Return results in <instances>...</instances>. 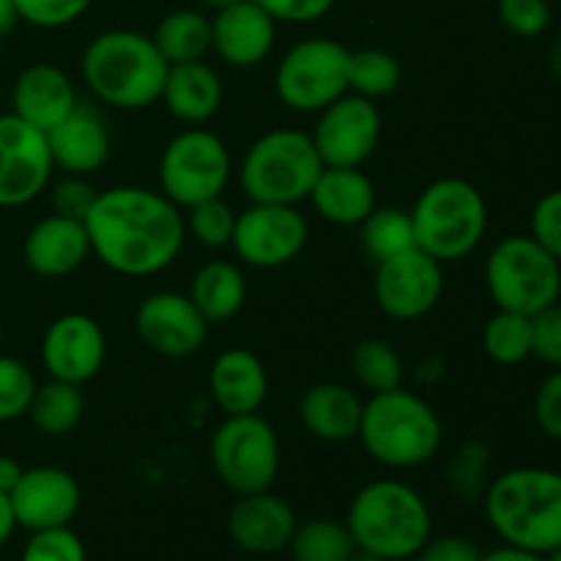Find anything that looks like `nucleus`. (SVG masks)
I'll list each match as a JSON object with an SVG mask.
<instances>
[{"label":"nucleus","instance_id":"f257e3e1","mask_svg":"<svg viewBox=\"0 0 561 561\" xmlns=\"http://www.w3.org/2000/svg\"><path fill=\"white\" fill-rule=\"evenodd\" d=\"M91 252L115 274L151 277L173 266L186 241L184 214L162 192L113 186L85 217Z\"/></svg>","mask_w":561,"mask_h":561},{"label":"nucleus","instance_id":"f03ea898","mask_svg":"<svg viewBox=\"0 0 561 561\" xmlns=\"http://www.w3.org/2000/svg\"><path fill=\"white\" fill-rule=\"evenodd\" d=\"M168 60L151 36L129 27L102 31L88 42L80 75L93 99L115 110H146L162 96Z\"/></svg>","mask_w":561,"mask_h":561},{"label":"nucleus","instance_id":"7ed1b4c3","mask_svg":"<svg viewBox=\"0 0 561 561\" xmlns=\"http://www.w3.org/2000/svg\"><path fill=\"white\" fill-rule=\"evenodd\" d=\"M485 518L504 546L531 553L561 548V471L520 466L488 482Z\"/></svg>","mask_w":561,"mask_h":561},{"label":"nucleus","instance_id":"20e7f679","mask_svg":"<svg viewBox=\"0 0 561 561\" xmlns=\"http://www.w3.org/2000/svg\"><path fill=\"white\" fill-rule=\"evenodd\" d=\"M356 548L387 561L414 559L433 537V513L425 496L409 482H367L351 499L345 515Z\"/></svg>","mask_w":561,"mask_h":561},{"label":"nucleus","instance_id":"39448f33","mask_svg":"<svg viewBox=\"0 0 561 561\" xmlns=\"http://www.w3.org/2000/svg\"><path fill=\"white\" fill-rule=\"evenodd\" d=\"M356 438L376 463L405 471L425 466L442 449L444 425L425 398L398 387L370 394Z\"/></svg>","mask_w":561,"mask_h":561},{"label":"nucleus","instance_id":"423d86ee","mask_svg":"<svg viewBox=\"0 0 561 561\" xmlns=\"http://www.w3.org/2000/svg\"><path fill=\"white\" fill-rule=\"evenodd\" d=\"M409 214L416 247L442 266L469 257L485 239L488 203L466 179H436L420 192Z\"/></svg>","mask_w":561,"mask_h":561},{"label":"nucleus","instance_id":"0eeeda50","mask_svg":"<svg viewBox=\"0 0 561 561\" xmlns=\"http://www.w3.org/2000/svg\"><path fill=\"white\" fill-rule=\"evenodd\" d=\"M323 162L307 131L272 129L239 162V186L250 203L299 206L310 197Z\"/></svg>","mask_w":561,"mask_h":561},{"label":"nucleus","instance_id":"6e6552de","mask_svg":"<svg viewBox=\"0 0 561 561\" xmlns=\"http://www.w3.org/2000/svg\"><path fill=\"white\" fill-rule=\"evenodd\" d=\"M485 288L496 310L537 316L561 296V263L531 236H507L485 261Z\"/></svg>","mask_w":561,"mask_h":561},{"label":"nucleus","instance_id":"1a4fd4ad","mask_svg":"<svg viewBox=\"0 0 561 561\" xmlns=\"http://www.w3.org/2000/svg\"><path fill=\"white\" fill-rule=\"evenodd\" d=\"M233 175V157L219 135L190 126L164 142L159 153V192L179 208L222 197Z\"/></svg>","mask_w":561,"mask_h":561},{"label":"nucleus","instance_id":"9d476101","mask_svg":"<svg viewBox=\"0 0 561 561\" xmlns=\"http://www.w3.org/2000/svg\"><path fill=\"white\" fill-rule=\"evenodd\" d=\"M351 49L334 38H301L279 58L274 91L294 113L318 115L351 91Z\"/></svg>","mask_w":561,"mask_h":561},{"label":"nucleus","instance_id":"9b49d317","mask_svg":"<svg viewBox=\"0 0 561 561\" xmlns=\"http://www.w3.org/2000/svg\"><path fill=\"white\" fill-rule=\"evenodd\" d=\"M211 466L236 496L261 493L279 474V438L261 414L225 416L208 444Z\"/></svg>","mask_w":561,"mask_h":561},{"label":"nucleus","instance_id":"f8f14e48","mask_svg":"<svg viewBox=\"0 0 561 561\" xmlns=\"http://www.w3.org/2000/svg\"><path fill=\"white\" fill-rule=\"evenodd\" d=\"M307 236H310V225L299 206L250 203V208L236 214L230 247L247 266L279 268L301 255Z\"/></svg>","mask_w":561,"mask_h":561},{"label":"nucleus","instance_id":"ddd939ff","mask_svg":"<svg viewBox=\"0 0 561 561\" xmlns=\"http://www.w3.org/2000/svg\"><path fill=\"white\" fill-rule=\"evenodd\" d=\"M383 118L373 99L345 93L318 113L312 142L323 168H362L381 142Z\"/></svg>","mask_w":561,"mask_h":561},{"label":"nucleus","instance_id":"4468645a","mask_svg":"<svg viewBox=\"0 0 561 561\" xmlns=\"http://www.w3.org/2000/svg\"><path fill=\"white\" fill-rule=\"evenodd\" d=\"M47 135L14 113L0 115V208H20L36 201L53 179Z\"/></svg>","mask_w":561,"mask_h":561},{"label":"nucleus","instance_id":"2eb2a0df","mask_svg":"<svg viewBox=\"0 0 561 561\" xmlns=\"http://www.w3.org/2000/svg\"><path fill=\"white\" fill-rule=\"evenodd\" d=\"M444 290V268L420 247L376 263L373 296L378 310L392 321H416L438 305Z\"/></svg>","mask_w":561,"mask_h":561},{"label":"nucleus","instance_id":"dca6fc26","mask_svg":"<svg viewBox=\"0 0 561 561\" xmlns=\"http://www.w3.org/2000/svg\"><path fill=\"white\" fill-rule=\"evenodd\" d=\"M211 323L203 318L190 294L157 290L146 296L135 312L137 337L148 351L168 359H184L197 354L208 340Z\"/></svg>","mask_w":561,"mask_h":561},{"label":"nucleus","instance_id":"f3484780","mask_svg":"<svg viewBox=\"0 0 561 561\" xmlns=\"http://www.w3.org/2000/svg\"><path fill=\"white\" fill-rule=\"evenodd\" d=\"M107 337L99 321L85 312H66L47 327L42 337V365L49 378L82 387L102 373Z\"/></svg>","mask_w":561,"mask_h":561},{"label":"nucleus","instance_id":"a211bd4d","mask_svg":"<svg viewBox=\"0 0 561 561\" xmlns=\"http://www.w3.org/2000/svg\"><path fill=\"white\" fill-rule=\"evenodd\" d=\"M9 499L16 526L27 531H42L71 526L82 507V488L66 469L36 466V469L22 471Z\"/></svg>","mask_w":561,"mask_h":561},{"label":"nucleus","instance_id":"6ab92c4d","mask_svg":"<svg viewBox=\"0 0 561 561\" xmlns=\"http://www.w3.org/2000/svg\"><path fill=\"white\" fill-rule=\"evenodd\" d=\"M277 42V22L255 3L239 0L228 9L214 11L211 49L233 69H252L272 55Z\"/></svg>","mask_w":561,"mask_h":561},{"label":"nucleus","instance_id":"aec40b11","mask_svg":"<svg viewBox=\"0 0 561 561\" xmlns=\"http://www.w3.org/2000/svg\"><path fill=\"white\" fill-rule=\"evenodd\" d=\"M296 513L285 499L272 491L247 493L236 499L228 513V535L241 551L252 557H274L288 551V542L296 531Z\"/></svg>","mask_w":561,"mask_h":561},{"label":"nucleus","instance_id":"412c9836","mask_svg":"<svg viewBox=\"0 0 561 561\" xmlns=\"http://www.w3.org/2000/svg\"><path fill=\"white\" fill-rule=\"evenodd\" d=\"M53 164L66 175H93L107 164L113 151L107 118L93 104L77 102V107L47 131Z\"/></svg>","mask_w":561,"mask_h":561},{"label":"nucleus","instance_id":"4be33fe9","mask_svg":"<svg viewBox=\"0 0 561 561\" xmlns=\"http://www.w3.org/2000/svg\"><path fill=\"white\" fill-rule=\"evenodd\" d=\"M88 255L93 252L85 222L60 217V214L38 219L22 241L25 266L47 279L69 277L88 261Z\"/></svg>","mask_w":561,"mask_h":561},{"label":"nucleus","instance_id":"5701e85b","mask_svg":"<svg viewBox=\"0 0 561 561\" xmlns=\"http://www.w3.org/2000/svg\"><path fill=\"white\" fill-rule=\"evenodd\" d=\"M71 77L55 64H31L16 75L11 88V113L47 135L77 107Z\"/></svg>","mask_w":561,"mask_h":561},{"label":"nucleus","instance_id":"b1692460","mask_svg":"<svg viewBox=\"0 0 561 561\" xmlns=\"http://www.w3.org/2000/svg\"><path fill=\"white\" fill-rule=\"evenodd\" d=\"M208 392L225 416L257 414L266 403L268 373L252 351L228 348L208 370Z\"/></svg>","mask_w":561,"mask_h":561},{"label":"nucleus","instance_id":"393cba45","mask_svg":"<svg viewBox=\"0 0 561 561\" xmlns=\"http://www.w3.org/2000/svg\"><path fill=\"white\" fill-rule=\"evenodd\" d=\"M222 99L225 88L219 71L206 60H190L170 66L159 102L181 124L201 126L219 113Z\"/></svg>","mask_w":561,"mask_h":561},{"label":"nucleus","instance_id":"a878e982","mask_svg":"<svg viewBox=\"0 0 561 561\" xmlns=\"http://www.w3.org/2000/svg\"><path fill=\"white\" fill-rule=\"evenodd\" d=\"M307 201L327 222L359 228L376 208V186L362 168H323Z\"/></svg>","mask_w":561,"mask_h":561},{"label":"nucleus","instance_id":"bb28decb","mask_svg":"<svg viewBox=\"0 0 561 561\" xmlns=\"http://www.w3.org/2000/svg\"><path fill=\"white\" fill-rule=\"evenodd\" d=\"M362 400L354 389L337 381L312 383L299 400V420L318 442L340 444L359 436Z\"/></svg>","mask_w":561,"mask_h":561},{"label":"nucleus","instance_id":"cd10ccee","mask_svg":"<svg viewBox=\"0 0 561 561\" xmlns=\"http://www.w3.org/2000/svg\"><path fill=\"white\" fill-rule=\"evenodd\" d=\"M190 299L211 327L230 321L247 301L244 272L233 261L203 263L190 279Z\"/></svg>","mask_w":561,"mask_h":561},{"label":"nucleus","instance_id":"c85d7f7f","mask_svg":"<svg viewBox=\"0 0 561 561\" xmlns=\"http://www.w3.org/2000/svg\"><path fill=\"white\" fill-rule=\"evenodd\" d=\"M151 38L168 66L203 60L211 53V20L197 9L168 11L157 22Z\"/></svg>","mask_w":561,"mask_h":561},{"label":"nucleus","instance_id":"c756f323","mask_svg":"<svg viewBox=\"0 0 561 561\" xmlns=\"http://www.w3.org/2000/svg\"><path fill=\"white\" fill-rule=\"evenodd\" d=\"M85 414V394L82 387L69 381L49 378L47 383H38L27 405V420L42 436L58 438L75 431Z\"/></svg>","mask_w":561,"mask_h":561},{"label":"nucleus","instance_id":"7c9ffc66","mask_svg":"<svg viewBox=\"0 0 561 561\" xmlns=\"http://www.w3.org/2000/svg\"><path fill=\"white\" fill-rule=\"evenodd\" d=\"M359 241L367 257H373V263L389 261V257L414 250L416 236L411 214L398 206H376L370 217L359 225Z\"/></svg>","mask_w":561,"mask_h":561},{"label":"nucleus","instance_id":"2f4dec72","mask_svg":"<svg viewBox=\"0 0 561 561\" xmlns=\"http://www.w3.org/2000/svg\"><path fill=\"white\" fill-rule=\"evenodd\" d=\"M354 551L356 542L345 520L334 518H312L296 524L288 542V553L294 561H348Z\"/></svg>","mask_w":561,"mask_h":561},{"label":"nucleus","instance_id":"473e14b6","mask_svg":"<svg viewBox=\"0 0 561 561\" xmlns=\"http://www.w3.org/2000/svg\"><path fill=\"white\" fill-rule=\"evenodd\" d=\"M351 370L356 383L370 394L403 387L405 367L392 343L381 337H365L351 351Z\"/></svg>","mask_w":561,"mask_h":561},{"label":"nucleus","instance_id":"72a5a7b5","mask_svg":"<svg viewBox=\"0 0 561 561\" xmlns=\"http://www.w3.org/2000/svg\"><path fill=\"white\" fill-rule=\"evenodd\" d=\"M444 477H447L449 493L460 502L471 504L482 499L491 482V447L480 438L463 442L449 458Z\"/></svg>","mask_w":561,"mask_h":561},{"label":"nucleus","instance_id":"f704fd0d","mask_svg":"<svg viewBox=\"0 0 561 561\" xmlns=\"http://www.w3.org/2000/svg\"><path fill=\"white\" fill-rule=\"evenodd\" d=\"M400 80H403V69L400 60L392 53L378 47L356 49L351 53L348 64V85L351 93H359L365 99H383L389 93L398 91Z\"/></svg>","mask_w":561,"mask_h":561},{"label":"nucleus","instance_id":"c9c22d12","mask_svg":"<svg viewBox=\"0 0 561 561\" xmlns=\"http://www.w3.org/2000/svg\"><path fill=\"white\" fill-rule=\"evenodd\" d=\"M482 345L496 365H520L531 356V318L499 310L482 332Z\"/></svg>","mask_w":561,"mask_h":561},{"label":"nucleus","instance_id":"e433bc0d","mask_svg":"<svg viewBox=\"0 0 561 561\" xmlns=\"http://www.w3.org/2000/svg\"><path fill=\"white\" fill-rule=\"evenodd\" d=\"M184 225L186 233L197 244L219 250V247H230L236 228V211L225 197H211V201H203L197 206L186 208Z\"/></svg>","mask_w":561,"mask_h":561},{"label":"nucleus","instance_id":"4c0bfd02","mask_svg":"<svg viewBox=\"0 0 561 561\" xmlns=\"http://www.w3.org/2000/svg\"><path fill=\"white\" fill-rule=\"evenodd\" d=\"M36 387V376L25 362L0 354V425L27 416Z\"/></svg>","mask_w":561,"mask_h":561},{"label":"nucleus","instance_id":"58836bf2","mask_svg":"<svg viewBox=\"0 0 561 561\" xmlns=\"http://www.w3.org/2000/svg\"><path fill=\"white\" fill-rule=\"evenodd\" d=\"M20 561H88V551L71 526H55V529L31 531Z\"/></svg>","mask_w":561,"mask_h":561},{"label":"nucleus","instance_id":"ea45409f","mask_svg":"<svg viewBox=\"0 0 561 561\" xmlns=\"http://www.w3.org/2000/svg\"><path fill=\"white\" fill-rule=\"evenodd\" d=\"M11 3L20 14V22L55 31V27H66L80 20L91 9L93 0H11Z\"/></svg>","mask_w":561,"mask_h":561},{"label":"nucleus","instance_id":"a19ab883","mask_svg":"<svg viewBox=\"0 0 561 561\" xmlns=\"http://www.w3.org/2000/svg\"><path fill=\"white\" fill-rule=\"evenodd\" d=\"M499 20L510 33L535 38L551 25V3L548 0H499Z\"/></svg>","mask_w":561,"mask_h":561},{"label":"nucleus","instance_id":"79ce46f5","mask_svg":"<svg viewBox=\"0 0 561 561\" xmlns=\"http://www.w3.org/2000/svg\"><path fill=\"white\" fill-rule=\"evenodd\" d=\"M96 197L99 192L96 186L88 181V175L64 173V179L55 181L53 190H49L53 214H60V217H69V219H80V222H85V217L91 214Z\"/></svg>","mask_w":561,"mask_h":561},{"label":"nucleus","instance_id":"37998d69","mask_svg":"<svg viewBox=\"0 0 561 561\" xmlns=\"http://www.w3.org/2000/svg\"><path fill=\"white\" fill-rule=\"evenodd\" d=\"M531 356L561 370V305L546 307L531 316Z\"/></svg>","mask_w":561,"mask_h":561},{"label":"nucleus","instance_id":"c03bdc74","mask_svg":"<svg viewBox=\"0 0 561 561\" xmlns=\"http://www.w3.org/2000/svg\"><path fill=\"white\" fill-rule=\"evenodd\" d=\"M529 236L561 263V190L548 192L535 203Z\"/></svg>","mask_w":561,"mask_h":561},{"label":"nucleus","instance_id":"a18cd8bd","mask_svg":"<svg viewBox=\"0 0 561 561\" xmlns=\"http://www.w3.org/2000/svg\"><path fill=\"white\" fill-rule=\"evenodd\" d=\"M277 25H310L334 9V0H255Z\"/></svg>","mask_w":561,"mask_h":561},{"label":"nucleus","instance_id":"49530a36","mask_svg":"<svg viewBox=\"0 0 561 561\" xmlns=\"http://www.w3.org/2000/svg\"><path fill=\"white\" fill-rule=\"evenodd\" d=\"M535 420L548 438L561 444V370H553L537 389Z\"/></svg>","mask_w":561,"mask_h":561},{"label":"nucleus","instance_id":"de8ad7c7","mask_svg":"<svg viewBox=\"0 0 561 561\" xmlns=\"http://www.w3.org/2000/svg\"><path fill=\"white\" fill-rule=\"evenodd\" d=\"M482 551L477 548V542H471L469 537L460 535H444V537H431L425 546L416 553V561H480Z\"/></svg>","mask_w":561,"mask_h":561},{"label":"nucleus","instance_id":"09e8293b","mask_svg":"<svg viewBox=\"0 0 561 561\" xmlns=\"http://www.w3.org/2000/svg\"><path fill=\"white\" fill-rule=\"evenodd\" d=\"M480 561H548V559L542 557V553L524 551V548L502 546V548H493V551L482 553Z\"/></svg>","mask_w":561,"mask_h":561},{"label":"nucleus","instance_id":"8fccbe9b","mask_svg":"<svg viewBox=\"0 0 561 561\" xmlns=\"http://www.w3.org/2000/svg\"><path fill=\"white\" fill-rule=\"evenodd\" d=\"M22 466L20 460H14L11 455H0V491L3 493H11L14 491V485L20 482L22 477Z\"/></svg>","mask_w":561,"mask_h":561},{"label":"nucleus","instance_id":"3c124183","mask_svg":"<svg viewBox=\"0 0 561 561\" xmlns=\"http://www.w3.org/2000/svg\"><path fill=\"white\" fill-rule=\"evenodd\" d=\"M16 531V518H14V507H11L9 493L0 491V548L11 540V535Z\"/></svg>","mask_w":561,"mask_h":561},{"label":"nucleus","instance_id":"603ef678","mask_svg":"<svg viewBox=\"0 0 561 561\" xmlns=\"http://www.w3.org/2000/svg\"><path fill=\"white\" fill-rule=\"evenodd\" d=\"M16 22H20V14H16L14 3L11 0H0V38L9 36L16 27Z\"/></svg>","mask_w":561,"mask_h":561},{"label":"nucleus","instance_id":"864d4df0","mask_svg":"<svg viewBox=\"0 0 561 561\" xmlns=\"http://www.w3.org/2000/svg\"><path fill=\"white\" fill-rule=\"evenodd\" d=\"M548 66H551V71L557 77H561V38H557L551 47V53H548Z\"/></svg>","mask_w":561,"mask_h":561},{"label":"nucleus","instance_id":"5fc2aeb1","mask_svg":"<svg viewBox=\"0 0 561 561\" xmlns=\"http://www.w3.org/2000/svg\"><path fill=\"white\" fill-rule=\"evenodd\" d=\"M197 3H203L206 9H211V11H219V9H228V5L239 3V0H197Z\"/></svg>","mask_w":561,"mask_h":561},{"label":"nucleus","instance_id":"6e6d98bb","mask_svg":"<svg viewBox=\"0 0 561 561\" xmlns=\"http://www.w3.org/2000/svg\"><path fill=\"white\" fill-rule=\"evenodd\" d=\"M348 561H387V559L376 557V553H367V551H359V548H356V551H354V557H351Z\"/></svg>","mask_w":561,"mask_h":561},{"label":"nucleus","instance_id":"4d7b16f0","mask_svg":"<svg viewBox=\"0 0 561 561\" xmlns=\"http://www.w3.org/2000/svg\"><path fill=\"white\" fill-rule=\"evenodd\" d=\"M546 559L548 561H561V548H557V551H551V553H546Z\"/></svg>","mask_w":561,"mask_h":561},{"label":"nucleus","instance_id":"13d9d810","mask_svg":"<svg viewBox=\"0 0 561 561\" xmlns=\"http://www.w3.org/2000/svg\"><path fill=\"white\" fill-rule=\"evenodd\" d=\"M0 340H3V327H0Z\"/></svg>","mask_w":561,"mask_h":561}]
</instances>
